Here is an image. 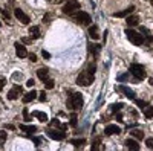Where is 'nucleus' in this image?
Instances as JSON below:
<instances>
[{"instance_id": "nucleus-18", "label": "nucleus", "mask_w": 153, "mask_h": 151, "mask_svg": "<svg viewBox=\"0 0 153 151\" xmlns=\"http://www.w3.org/2000/svg\"><path fill=\"white\" fill-rule=\"evenodd\" d=\"M19 128L22 131H25L26 134H34L37 131V127H34V125H25V124H22V125H19Z\"/></svg>"}, {"instance_id": "nucleus-42", "label": "nucleus", "mask_w": 153, "mask_h": 151, "mask_svg": "<svg viewBox=\"0 0 153 151\" xmlns=\"http://www.w3.org/2000/svg\"><path fill=\"white\" fill-rule=\"evenodd\" d=\"M34 84H35V81H34V80H32V78H31V80H28V81H26V85H28V87H32V85H34Z\"/></svg>"}, {"instance_id": "nucleus-31", "label": "nucleus", "mask_w": 153, "mask_h": 151, "mask_svg": "<svg viewBox=\"0 0 153 151\" xmlns=\"http://www.w3.org/2000/svg\"><path fill=\"white\" fill-rule=\"evenodd\" d=\"M123 108V104H113L112 107H110V111L112 113H117V111H120Z\"/></svg>"}, {"instance_id": "nucleus-9", "label": "nucleus", "mask_w": 153, "mask_h": 151, "mask_svg": "<svg viewBox=\"0 0 153 151\" xmlns=\"http://www.w3.org/2000/svg\"><path fill=\"white\" fill-rule=\"evenodd\" d=\"M14 14H16L17 20H19V21H22L23 24H28V23L31 21V20H29V17H28L26 14H25L23 9H20V8H16V9H14Z\"/></svg>"}, {"instance_id": "nucleus-44", "label": "nucleus", "mask_w": 153, "mask_h": 151, "mask_svg": "<svg viewBox=\"0 0 153 151\" xmlns=\"http://www.w3.org/2000/svg\"><path fill=\"white\" fill-rule=\"evenodd\" d=\"M5 128H8V130H14L16 127H14V125H5Z\"/></svg>"}, {"instance_id": "nucleus-2", "label": "nucleus", "mask_w": 153, "mask_h": 151, "mask_svg": "<svg viewBox=\"0 0 153 151\" xmlns=\"http://www.w3.org/2000/svg\"><path fill=\"white\" fill-rule=\"evenodd\" d=\"M83 104H84L83 95L78 93V92H71V95L68 98V108L76 111V110H81L83 108Z\"/></svg>"}, {"instance_id": "nucleus-41", "label": "nucleus", "mask_w": 153, "mask_h": 151, "mask_svg": "<svg viewBox=\"0 0 153 151\" xmlns=\"http://www.w3.org/2000/svg\"><path fill=\"white\" fill-rule=\"evenodd\" d=\"M29 60H31L32 63H37V60H38V58H37V55H35V54H31V55H29Z\"/></svg>"}, {"instance_id": "nucleus-40", "label": "nucleus", "mask_w": 153, "mask_h": 151, "mask_svg": "<svg viewBox=\"0 0 153 151\" xmlns=\"http://www.w3.org/2000/svg\"><path fill=\"white\" fill-rule=\"evenodd\" d=\"M42 55H43V58H45V60H49V58H51L49 52H46V50H42Z\"/></svg>"}, {"instance_id": "nucleus-34", "label": "nucleus", "mask_w": 153, "mask_h": 151, "mask_svg": "<svg viewBox=\"0 0 153 151\" xmlns=\"http://www.w3.org/2000/svg\"><path fill=\"white\" fill-rule=\"evenodd\" d=\"M136 105H138V107H141V108H144V107H147L149 104L146 102V101H141V99H136Z\"/></svg>"}, {"instance_id": "nucleus-4", "label": "nucleus", "mask_w": 153, "mask_h": 151, "mask_svg": "<svg viewBox=\"0 0 153 151\" xmlns=\"http://www.w3.org/2000/svg\"><path fill=\"white\" fill-rule=\"evenodd\" d=\"M130 73L133 75V77H135L138 81H139V80H144V78L147 77V72H146L144 66L136 64V63H133V64L130 66Z\"/></svg>"}, {"instance_id": "nucleus-27", "label": "nucleus", "mask_w": 153, "mask_h": 151, "mask_svg": "<svg viewBox=\"0 0 153 151\" xmlns=\"http://www.w3.org/2000/svg\"><path fill=\"white\" fill-rule=\"evenodd\" d=\"M0 14H2V17H3L8 23H11V14L8 12V9H5V8H0Z\"/></svg>"}, {"instance_id": "nucleus-12", "label": "nucleus", "mask_w": 153, "mask_h": 151, "mask_svg": "<svg viewBox=\"0 0 153 151\" xmlns=\"http://www.w3.org/2000/svg\"><path fill=\"white\" fill-rule=\"evenodd\" d=\"M117 90H118V92H123L129 99H135V92H133L132 89H129V87H126V85H118Z\"/></svg>"}, {"instance_id": "nucleus-48", "label": "nucleus", "mask_w": 153, "mask_h": 151, "mask_svg": "<svg viewBox=\"0 0 153 151\" xmlns=\"http://www.w3.org/2000/svg\"><path fill=\"white\" fill-rule=\"evenodd\" d=\"M152 3H153V0H152Z\"/></svg>"}, {"instance_id": "nucleus-17", "label": "nucleus", "mask_w": 153, "mask_h": 151, "mask_svg": "<svg viewBox=\"0 0 153 151\" xmlns=\"http://www.w3.org/2000/svg\"><path fill=\"white\" fill-rule=\"evenodd\" d=\"M100 50H101V44H97V43H91L89 44V52L92 54V57H98L100 55Z\"/></svg>"}, {"instance_id": "nucleus-15", "label": "nucleus", "mask_w": 153, "mask_h": 151, "mask_svg": "<svg viewBox=\"0 0 153 151\" xmlns=\"http://www.w3.org/2000/svg\"><path fill=\"white\" fill-rule=\"evenodd\" d=\"M124 147L129 148V150H132V151H138V150H139V144H138L135 139H126V141H124Z\"/></svg>"}, {"instance_id": "nucleus-39", "label": "nucleus", "mask_w": 153, "mask_h": 151, "mask_svg": "<svg viewBox=\"0 0 153 151\" xmlns=\"http://www.w3.org/2000/svg\"><path fill=\"white\" fill-rule=\"evenodd\" d=\"M38 99H40L42 102H45V101H46V93H45V92H42V93H40V96H38Z\"/></svg>"}, {"instance_id": "nucleus-45", "label": "nucleus", "mask_w": 153, "mask_h": 151, "mask_svg": "<svg viewBox=\"0 0 153 151\" xmlns=\"http://www.w3.org/2000/svg\"><path fill=\"white\" fill-rule=\"evenodd\" d=\"M49 2H52V3H61L63 0H49Z\"/></svg>"}, {"instance_id": "nucleus-35", "label": "nucleus", "mask_w": 153, "mask_h": 151, "mask_svg": "<svg viewBox=\"0 0 153 151\" xmlns=\"http://www.w3.org/2000/svg\"><path fill=\"white\" fill-rule=\"evenodd\" d=\"M5 84H6V78H5V77H2V75H0V92L3 90Z\"/></svg>"}, {"instance_id": "nucleus-11", "label": "nucleus", "mask_w": 153, "mask_h": 151, "mask_svg": "<svg viewBox=\"0 0 153 151\" xmlns=\"http://www.w3.org/2000/svg\"><path fill=\"white\" fill-rule=\"evenodd\" d=\"M120 133H121V128L118 127V125H113V124L107 125L106 130H104V134L106 136H113V134H120Z\"/></svg>"}, {"instance_id": "nucleus-19", "label": "nucleus", "mask_w": 153, "mask_h": 151, "mask_svg": "<svg viewBox=\"0 0 153 151\" xmlns=\"http://www.w3.org/2000/svg\"><path fill=\"white\" fill-rule=\"evenodd\" d=\"M37 95H38V93H37L35 90H31L29 93H26V95H25L22 99H23V102H25V104H28V102H31V101H34V99L37 98Z\"/></svg>"}, {"instance_id": "nucleus-5", "label": "nucleus", "mask_w": 153, "mask_h": 151, "mask_svg": "<svg viewBox=\"0 0 153 151\" xmlns=\"http://www.w3.org/2000/svg\"><path fill=\"white\" fill-rule=\"evenodd\" d=\"M80 11V3L76 0H68L63 6V14H68V15H74V12Z\"/></svg>"}, {"instance_id": "nucleus-16", "label": "nucleus", "mask_w": 153, "mask_h": 151, "mask_svg": "<svg viewBox=\"0 0 153 151\" xmlns=\"http://www.w3.org/2000/svg\"><path fill=\"white\" fill-rule=\"evenodd\" d=\"M89 37H91L92 40H98L100 38V29L97 24H92L91 28H89Z\"/></svg>"}, {"instance_id": "nucleus-24", "label": "nucleus", "mask_w": 153, "mask_h": 151, "mask_svg": "<svg viewBox=\"0 0 153 151\" xmlns=\"http://www.w3.org/2000/svg\"><path fill=\"white\" fill-rule=\"evenodd\" d=\"M130 134L135 137V139H138V141L144 139V131H141L139 128H135V130H132V131H130Z\"/></svg>"}, {"instance_id": "nucleus-46", "label": "nucleus", "mask_w": 153, "mask_h": 151, "mask_svg": "<svg viewBox=\"0 0 153 151\" xmlns=\"http://www.w3.org/2000/svg\"><path fill=\"white\" fill-rule=\"evenodd\" d=\"M150 85H152V87H153V78H152V80H150Z\"/></svg>"}, {"instance_id": "nucleus-30", "label": "nucleus", "mask_w": 153, "mask_h": 151, "mask_svg": "<svg viewBox=\"0 0 153 151\" xmlns=\"http://www.w3.org/2000/svg\"><path fill=\"white\" fill-rule=\"evenodd\" d=\"M6 137H8L6 131H0V147H2V145L6 142Z\"/></svg>"}, {"instance_id": "nucleus-10", "label": "nucleus", "mask_w": 153, "mask_h": 151, "mask_svg": "<svg viewBox=\"0 0 153 151\" xmlns=\"http://www.w3.org/2000/svg\"><path fill=\"white\" fill-rule=\"evenodd\" d=\"M16 54H17V57L19 58H26L28 57V50H26V47H25L22 43H16Z\"/></svg>"}, {"instance_id": "nucleus-29", "label": "nucleus", "mask_w": 153, "mask_h": 151, "mask_svg": "<svg viewBox=\"0 0 153 151\" xmlns=\"http://www.w3.org/2000/svg\"><path fill=\"white\" fill-rule=\"evenodd\" d=\"M103 147H101V139L100 137H97V139L94 141V145H92V150H101Z\"/></svg>"}, {"instance_id": "nucleus-13", "label": "nucleus", "mask_w": 153, "mask_h": 151, "mask_svg": "<svg viewBox=\"0 0 153 151\" xmlns=\"http://www.w3.org/2000/svg\"><path fill=\"white\" fill-rule=\"evenodd\" d=\"M135 11V6H129V8H126L124 11H120V12H113V17H117V18H121V17H127L129 14H132V12Z\"/></svg>"}, {"instance_id": "nucleus-23", "label": "nucleus", "mask_w": 153, "mask_h": 151, "mask_svg": "<svg viewBox=\"0 0 153 151\" xmlns=\"http://www.w3.org/2000/svg\"><path fill=\"white\" fill-rule=\"evenodd\" d=\"M32 116L38 118V121H40V122H48V115H46V113H42V111L35 110V111H32Z\"/></svg>"}, {"instance_id": "nucleus-38", "label": "nucleus", "mask_w": 153, "mask_h": 151, "mask_svg": "<svg viewBox=\"0 0 153 151\" xmlns=\"http://www.w3.org/2000/svg\"><path fill=\"white\" fill-rule=\"evenodd\" d=\"M51 18H52V15H51V14H46V15L43 17V21H45V23H51Z\"/></svg>"}, {"instance_id": "nucleus-43", "label": "nucleus", "mask_w": 153, "mask_h": 151, "mask_svg": "<svg viewBox=\"0 0 153 151\" xmlns=\"http://www.w3.org/2000/svg\"><path fill=\"white\" fill-rule=\"evenodd\" d=\"M12 78H14L16 81L17 80H22V73H14V75H12Z\"/></svg>"}, {"instance_id": "nucleus-8", "label": "nucleus", "mask_w": 153, "mask_h": 151, "mask_svg": "<svg viewBox=\"0 0 153 151\" xmlns=\"http://www.w3.org/2000/svg\"><path fill=\"white\" fill-rule=\"evenodd\" d=\"M20 95H23V89H22V85H19V84H16L12 89L8 92V99H11V101H14V99H17Z\"/></svg>"}, {"instance_id": "nucleus-32", "label": "nucleus", "mask_w": 153, "mask_h": 151, "mask_svg": "<svg viewBox=\"0 0 153 151\" xmlns=\"http://www.w3.org/2000/svg\"><path fill=\"white\" fill-rule=\"evenodd\" d=\"M45 85H46V89H48V90H51V89H54V85H55V82H54L52 80L49 78V80H48V81L45 82Z\"/></svg>"}, {"instance_id": "nucleus-21", "label": "nucleus", "mask_w": 153, "mask_h": 151, "mask_svg": "<svg viewBox=\"0 0 153 151\" xmlns=\"http://www.w3.org/2000/svg\"><path fill=\"white\" fill-rule=\"evenodd\" d=\"M49 127H55V128H60V130H66L68 128V124H61L58 119H54L49 122Z\"/></svg>"}, {"instance_id": "nucleus-36", "label": "nucleus", "mask_w": 153, "mask_h": 151, "mask_svg": "<svg viewBox=\"0 0 153 151\" xmlns=\"http://www.w3.org/2000/svg\"><path fill=\"white\" fill-rule=\"evenodd\" d=\"M146 145H147V148L153 150V137H149V139H146Z\"/></svg>"}, {"instance_id": "nucleus-25", "label": "nucleus", "mask_w": 153, "mask_h": 151, "mask_svg": "<svg viewBox=\"0 0 153 151\" xmlns=\"http://www.w3.org/2000/svg\"><path fill=\"white\" fill-rule=\"evenodd\" d=\"M144 116H146V119H153V105L144 107Z\"/></svg>"}, {"instance_id": "nucleus-20", "label": "nucleus", "mask_w": 153, "mask_h": 151, "mask_svg": "<svg viewBox=\"0 0 153 151\" xmlns=\"http://www.w3.org/2000/svg\"><path fill=\"white\" fill-rule=\"evenodd\" d=\"M29 37L32 40H37L38 37H40V28L38 26H31L29 28Z\"/></svg>"}, {"instance_id": "nucleus-1", "label": "nucleus", "mask_w": 153, "mask_h": 151, "mask_svg": "<svg viewBox=\"0 0 153 151\" xmlns=\"http://www.w3.org/2000/svg\"><path fill=\"white\" fill-rule=\"evenodd\" d=\"M95 69H97L95 63H94V64H89L87 69L83 70V72L78 75V78H76V84H78V85H83V87L91 85V84L94 82V80H95V77H94Z\"/></svg>"}, {"instance_id": "nucleus-6", "label": "nucleus", "mask_w": 153, "mask_h": 151, "mask_svg": "<svg viewBox=\"0 0 153 151\" xmlns=\"http://www.w3.org/2000/svg\"><path fill=\"white\" fill-rule=\"evenodd\" d=\"M46 134L51 137V139H54V141H65L66 139V133L65 130H54V127H49L46 128Z\"/></svg>"}, {"instance_id": "nucleus-22", "label": "nucleus", "mask_w": 153, "mask_h": 151, "mask_svg": "<svg viewBox=\"0 0 153 151\" xmlns=\"http://www.w3.org/2000/svg\"><path fill=\"white\" fill-rule=\"evenodd\" d=\"M138 21H139V17L138 15H130V17H127V20H126V23H127V26H129V28L136 26Z\"/></svg>"}, {"instance_id": "nucleus-3", "label": "nucleus", "mask_w": 153, "mask_h": 151, "mask_svg": "<svg viewBox=\"0 0 153 151\" xmlns=\"http://www.w3.org/2000/svg\"><path fill=\"white\" fill-rule=\"evenodd\" d=\"M126 35H127V38H129V41H132L135 46H141V44H144V37H143L141 34H138L136 31L127 28V29H126Z\"/></svg>"}, {"instance_id": "nucleus-37", "label": "nucleus", "mask_w": 153, "mask_h": 151, "mask_svg": "<svg viewBox=\"0 0 153 151\" xmlns=\"http://www.w3.org/2000/svg\"><path fill=\"white\" fill-rule=\"evenodd\" d=\"M34 142H35V147H40L43 142V137H34Z\"/></svg>"}, {"instance_id": "nucleus-7", "label": "nucleus", "mask_w": 153, "mask_h": 151, "mask_svg": "<svg viewBox=\"0 0 153 151\" xmlns=\"http://www.w3.org/2000/svg\"><path fill=\"white\" fill-rule=\"evenodd\" d=\"M74 20L78 24H81V26H87V24H91V21H92L91 15H89L87 12H84V11H78V12H76V14L74 15Z\"/></svg>"}, {"instance_id": "nucleus-47", "label": "nucleus", "mask_w": 153, "mask_h": 151, "mask_svg": "<svg viewBox=\"0 0 153 151\" xmlns=\"http://www.w3.org/2000/svg\"><path fill=\"white\" fill-rule=\"evenodd\" d=\"M0 26H2V23H0Z\"/></svg>"}, {"instance_id": "nucleus-28", "label": "nucleus", "mask_w": 153, "mask_h": 151, "mask_svg": "<svg viewBox=\"0 0 153 151\" xmlns=\"http://www.w3.org/2000/svg\"><path fill=\"white\" fill-rule=\"evenodd\" d=\"M69 124H71V127H76V124H78V118H76V113H72L71 115V121H69Z\"/></svg>"}, {"instance_id": "nucleus-26", "label": "nucleus", "mask_w": 153, "mask_h": 151, "mask_svg": "<svg viewBox=\"0 0 153 151\" xmlns=\"http://www.w3.org/2000/svg\"><path fill=\"white\" fill-rule=\"evenodd\" d=\"M71 144H72L75 148H83L84 144H86V139H72Z\"/></svg>"}, {"instance_id": "nucleus-33", "label": "nucleus", "mask_w": 153, "mask_h": 151, "mask_svg": "<svg viewBox=\"0 0 153 151\" xmlns=\"http://www.w3.org/2000/svg\"><path fill=\"white\" fill-rule=\"evenodd\" d=\"M23 118H25V121H26V122H31V116H29L28 108H23Z\"/></svg>"}, {"instance_id": "nucleus-14", "label": "nucleus", "mask_w": 153, "mask_h": 151, "mask_svg": "<svg viewBox=\"0 0 153 151\" xmlns=\"http://www.w3.org/2000/svg\"><path fill=\"white\" fill-rule=\"evenodd\" d=\"M37 77H38V80H40V81L46 82V81L49 80V70H48L46 67L38 69V70H37Z\"/></svg>"}]
</instances>
